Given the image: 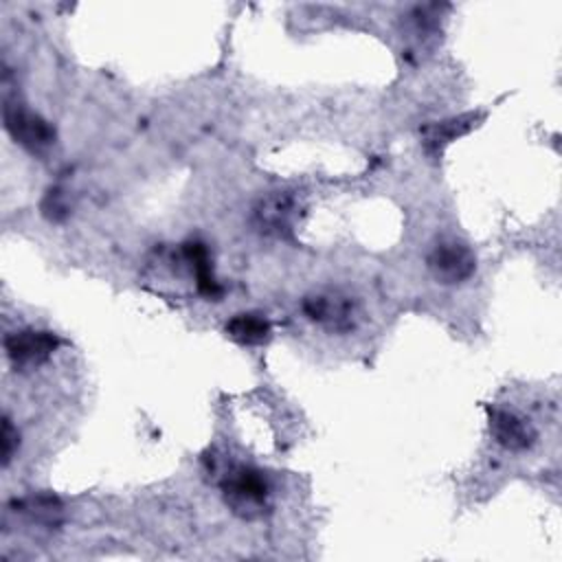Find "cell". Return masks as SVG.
I'll list each match as a JSON object with an SVG mask.
<instances>
[{"label": "cell", "mask_w": 562, "mask_h": 562, "mask_svg": "<svg viewBox=\"0 0 562 562\" xmlns=\"http://www.w3.org/2000/svg\"><path fill=\"white\" fill-rule=\"evenodd\" d=\"M224 503L233 514L246 520L261 518L270 509V483L266 474L252 465H233L220 481Z\"/></svg>", "instance_id": "cell-1"}, {"label": "cell", "mask_w": 562, "mask_h": 562, "mask_svg": "<svg viewBox=\"0 0 562 562\" xmlns=\"http://www.w3.org/2000/svg\"><path fill=\"white\" fill-rule=\"evenodd\" d=\"M301 310L312 323L334 334H349L356 329V323H358L356 301L349 294L338 290H323V292L307 294L301 303Z\"/></svg>", "instance_id": "cell-2"}, {"label": "cell", "mask_w": 562, "mask_h": 562, "mask_svg": "<svg viewBox=\"0 0 562 562\" xmlns=\"http://www.w3.org/2000/svg\"><path fill=\"white\" fill-rule=\"evenodd\" d=\"M2 119L9 136L29 151H44L55 143V127L44 116L31 112L18 101H4Z\"/></svg>", "instance_id": "cell-3"}, {"label": "cell", "mask_w": 562, "mask_h": 562, "mask_svg": "<svg viewBox=\"0 0 562 562\" xmlns=\"http://www.w3.org/2000/svg\"><path fill=\"white\" fill-rule=\"evenodd\" d=\"M299 217V200L290 191L261 195L252 206V226L268 237L285 239L292 235Z\"/></svg>", "instance_id": "cell-4"}, {"label": "cell", "mask_w": 562, "mask_h": 562, "mask_svg": "<svg viewBox=\"0 0 562 562\" xmlns=\"http://www.w3.org/2000/svg\"><path fill=\"white\" fill-rule=\"evenodd\" d=\"M426 266L439 283L457 285L474 274L476 257L468 244L459 239H441L430 248Z\"/></svg>", "instance_id": "cell-5"}, {"label": "cell", "mask_w": 562, "mask_h": 562, "mask_svg": "<svg viewBox=\"0 0 562 562\" xmlns=\"http://www.w3.org/2000/svg\"><path fill=\"white\" fill-rule=\"evenodd\" d=\"M57 347L59 338L48 329H20L4 336V353L15 369L40 367Z\"/></svg>", "instance_id": "cell-6"}, {"label": "cell", "mask_w": 562, "mask_h": 562, "mask_svg": "<svg viewBox=\"0 0 562 562\" xmlns=\"http://www.w3.org/2000/svg\"><path fill=\"white\" fill-rule=\"evenodd\" d=\"M487 424L492 439L512 452L529 450L538 439L531 422L507 408H487Z\"/></svg>", "instance_id": "cell-7"}, {"label": "cell", "mask_w": 562, "mask_h": 562, "mask_svg": "<svg viewBox=\"0 0 562 562\" xmlns=\"http://www.w3.org/2000/svg\"><path fill=\"white\" fill-rule=\"evenodd\" d=\"M481 119H483L481 114H459V116H450L446 121H437V123L426 125L422 130V134H424V149L430 156H439L446 145H450L459 136L468 134L472 127L479 125Z\"/></svg>", "instance_id": "cell-8"}, {"label": "cell", "mask_w": 562, "mask_h": 562, "mask_svg": "<svg viewBox=\"0 0 562 562\" xmlns=\"http://www.w3.org/2000/svg\"><path fill=\"white\" fill-rule=\"evenodd\" d=\"M182 257L189 263V268L195 274V288L202 296L206 299H220L222 296V285L217 283V279L213 277L211 270V257H209V248L206 244H202L200 239H189L182 244Z\"/></svg>", "instance_id": "cell-9"}, {"label": "cell", "mask_w": 562, "mask_h": 562, "mask_svg": "<svg viewBox=\"0 0 562 562\" xmlns=\"http://www.w3.org/2000/svg\"><path fill=\"white\" fill-rule=\"evenodd\" d=\"M226 336L239 345H263L270 334V321L259 312H239L224 325Z\"/></svg>", "instance_id": "cell-10"}, {"label": "cell", "mask_w": 562, "mask_h": 562, "mask_svg": "<svg viewBox=\"0 0 562 562\" xmlns=\"http://www.w3.org/2000/svg\"><path fill=\"white\" fill-rule=\"evenodd\" d=\"M20 512H24L31 520L42 522V525H57L61 516V505L53 496H33L26 501L15 503Z\"/></svg>", "instance_id": "cell-11"}, {"label": "cell", "mask_w": 562, "mask_h": 562, "mask_svg": "<svg viewBox=\"0 0 562 562\" xmlns=\"http://www.w3.org/2000/svg\"><path fill=\"white\" fill-rule=\"evenodd\" d=\"M18 443H20V437H18V430L11 422L9 415L2 417V430H0V457H2V468H7L13 459V454L18 452Z\"/></svg>", "instance_id": "cell-12"}, {"label": "cell", "mask_w": 562, "mask_h": 562, "mask_svg": "<svg viewBox=\"0 0 562 562\" xmlns=\"http://www.w3.org/2000/svg\"><path fill=\"white\" fill-rule=\"evenodd\" d=\"M42 211L48 220H64L68 215V204L64 200V193L59 189H50L42 202Z\"/></svg>", "instance_id": "cell-13"}]
</instances>
